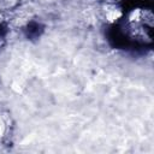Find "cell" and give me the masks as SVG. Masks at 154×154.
Masks as SVG:
<instances>
[{
  "label": "cell",
  "mask_w": 154,
  "mask_h": 154,
  "mask_svg": "<svg viewBox=\"0 0 154 154\" xmlns=\"http://www.w3.org/2000/svg\"><path fill=\"white\" fill-rule=\"evenodd\" d=\"M5 31H6V29H5V26L2 25V24H0V38L4 36V34H5Z\"/></svg>",
  "instance_id": "2"
},
{
  "label": "cell",
  "mask_w": 154,
  "mask_h": 154,
  "mask_svg": "<svg viewBox=\"0 0 154 154\" xmlns=\"http://www.w3.org/2000/svg\"><path fill=\"white\" fill-rule=\"evenodd\" d=\"M42 32V25L36 22H30L26 28V35L29 38H36Z\"/></svg>",
  "instance_id": "1"
}]
</instances>
